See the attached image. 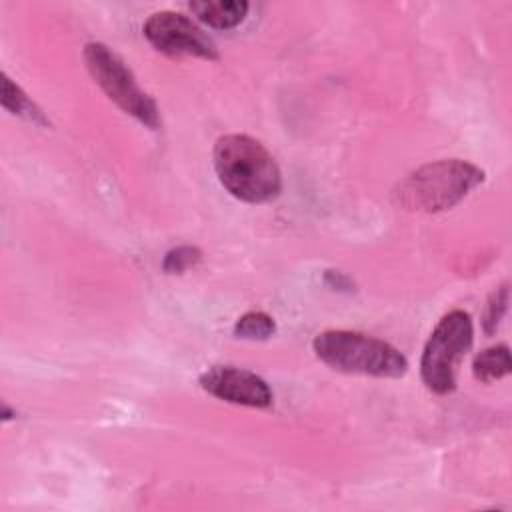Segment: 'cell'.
Listing matches in <instances>:
<instances>
[{"instance_id": "obj_12", "label": "cell", "mask_w": 512, "mask_h": 512, "mask_svg": "<svg viewBox=\"0 0 512 512\" xmlns=\"http://www.w3.org/2000/svg\"><path fill=\"white\" fill-rule=\"evenodd\" d=\"M200 258H202V254L196 246H178V248H172L164 256L162 268L168 274H182L184 270L196 266L200 262Z\"/></svg>"}, {"instance_id": "obj_5", "label": "cell", "mask_w": 512, "mask_h": 512, "mask_svg": "<svg viewBox=\"0 0 512 512\" xmlns=\"http://www.w3.org/2000/svg\"><path fill=\"white\" fill-rule=\"evenodd\" d=\"M474 328L464 310L448 312L430 334L420 372L428 390L436 394H448L456 388V368L472 344Z\"/></svg>"}, {"instance_id": "obj_7", "label": "cell", "mask_w": 512, "mask_h": 512, "mask_svg": "<svg viewBox=\"0 0 512 512\" xmlns=\"http://www.w3.org/2000/svg\"><path fill=\"white\" fill-rule=\"evenodd\" d=\"M200 386L230 404L266 408L272 404V390L250 370L236 366H214L200 376Z\"/></svg>"}, {"instance_id": "obj_6", "label": "cell", "mask_w": 512, "mask_h": 512, "mask_svg": "<svg viewBox=\"0 0 512 512\" xmlns=\"http://www.w3.org/2000/svg\"><path fill=\"white\" fill-rule=\"evenodd\" d=\"M144 36L162 54L172 58L194 56L204 60H218V50L212 38L194 24L190 18L178 12H156L144 24Z\"/></svg>"}, {"instance_id": "obj_9", "label": "cell", "mask_w": 512, "mask_h": 512, "mask_svg": "<svg viewBox=\"0 0 512 512\" xmlns=\"http://www.w3.org/2000/svg\"><path fill=\"white\" fill-rule=\"evenodd\" d=\"M472 372L482 382L500 380L510 372V352L506 344L482 350L472 364Z\"/></svg>"}, {"instance_id": "obj_1", "label": "cell", "mask_w": 512, "mask_h": 512, "mask_svg": "<svg viewBox=\"0 0 512 512\" xmlns=\"http://www.w3.org/2000/svg\"><path fill=\"white\" fill-rule=\"evenodd\" d=\"M214 168L222 186L238 200L262 204L280 194L282 176L274 156L246 134H226L216 142Z\"/></svg>"}, {"instance_id": "obj_4", "label": "cell", "mask_w": 512, "mask_h": 512, "mask_svg": "<svg viewBox=\"0 0 512 512\" xmlns=\"http://www.w3.org/2000/svg\"><path fill=\"white\" fill-rule=\"evenodd\" d=\"M84 62L94 82L118 108L152 130L160 126V112L154 98L140 88L134 74L116 52L106 44L90 42L84 48Z\"/></svg>"}, {"instance_id": "obj_13", "label": "cell", "mask_w": 512, "mask_h": 512, "mask_svg": "<svg viewBox=\"0 0 512 512\" xmlns=\"http://www.w3.org/2000/svg\"><path fill=\"white\" fill-rule=\"evenodd\" d=\"M506 308H508V286L504 284L502 288H498V290L490 296V300H488V304H486V312H484V320H482L486 334L496 332L500 320L504 318Z\"/></svg>"}, {"instance_id": "obj_10", "label": "cell", "mask_w": 512, "mask_h": 512, "mask_svg": "<svg viewBox=\"0 0 512 512\" xmlns=\"http://www.w3.org/2000/svg\"><path fill=\"white\" fill-rule=\"evenodd\" d=\"M2 106L14 114V116H22L26 120H32L36 124H46L44 114L40 112V108L24 94V90L14 84L6 74H2Z\"/></svg>"}, {"instance_id": "obj_8", "label": "cell", "mask_w": 512, "mask_h": 512, "mask_svg": "<svg viewBox=\"0 0 512 512\" xmlns=\"http://www.w3.org/2000/svg\"><path fill=\"white\" fill-rule=\"evenodd\" d=\"M190 10L198 16L200 22L212 26V28H234L238 26L248 12V2L242 0H200L190 2Z\"/></svg>"}, {"instance_id": "obj_3", "label": "cell", "mask_w": 512, "mask_h": 512, "mask_svg": "<svg viewBox=\"0 0 512 512\" xmlns=\"http://www.w3.org/2000/svg\"><path fill=\"white\" fill-rule=\"evenodd\" d=\"M316 356L346 374L398 378L406 372V356L392 344L350 330H326L314 338Z\"/></svg>"}, {"instance_id": "obj_15", "label": "cell", "mask_w": 512, "mask_h": 512, "mask_svg": "<svg viewBox=\"0 0 512 512\" xmlns=\"http://www.w3.org/2000/svg\"><path fill=\"white\" fill-rule=\"evenodd\" d=\"M12 414H14V412L4 404V406H2V420H4V422H6V420H10V418H12Z\"/></svg>"}, {"instance_id": "obj_11", "label": "cell", "mask_w": 512, "mask_h": 512, "mask_svg": "<svg viewBox=\"0 0 512 512\" xmlns=\"http://www.w3.org/2000/svg\"><path fill=\"white\" fill-rule=\"evenodd\" d=\"M274 330L276 324L266 312H246L234 326V334L246 340H266L274 334Z\"/></svg>"}, {"instance_id": "obj_2", "label": "cell", "mask_w": 512, "mask_h": 512, "mask_svg": "<svg viewBox=\"0 0 512 512\" xmlns=\"http://www.w3.org/2000/svg\"><path fill=\"white\" fill-rule=\"evenodd\" d=\"M484 172L458 158L438 160L410 172L394 190L398 206L412 212H440L456 206L478 184Z\"/></svg>"}, {"instance_id": "obj_14", "label": "cell", "mask_w": 512, "mask_h": 512, "mask_svg": "<svg viewBox=\"0 0 512 512\" xmlns=\"http://www.w3.org/2000/svg\"><path fill=\"white\" fill-rule=\"evenodd\" d=\"M326 282H328L330 286H336L338 290H348V292H350V288H352L350 278L344 276L342 272H334V270H330V272L326 274Z\"/></svg>"}]
</instances>
